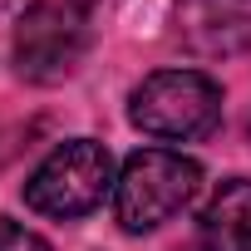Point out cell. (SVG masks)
<instances>
[{"instance_id":"6da1fadb","label":"cell","mask_w":251,"mask_h":251,"mask_svg":"<svg viewBox=\"0 0 251 251\" xmlns=\"http://www.w3.org/2000/svg\"><path fill=\"white\" fill-rule=\"evenodd\" d=\"M202 192V168L173 148H138L113 182V217L128 236L158 231Z\"/></svg>"},{"instance_id":"7a4b0ae2","label":"cell","mask_w":251,"mask_h":251,"mask_svg":"<svg viewBox=\"0 0 251 251\" xmlns=\"http://www.w3.org/2000/svg\"><path fill=\"white\" fill-rule=\"evenodd\" d=\"M128 118L148 138L197 143L222 123V84L202 69H158L128 94Z\"/></svg>"},{"instance_id":"3957f363","label":"cell","mask_w":251,"mask_h":251,"mask_svg":"<svg viewBox=\"0 0 251 251\" xmlns=\"http://www.w3.org/2000/svg\"><path fill=\"white\" fill-rule=\"evenodd\" d=\"M113 158L103 143L94 138H69L59 143L25 182V207L54 222H74L89 217L108 192H113Z\"/></svg>"},{"instance_id":"277c9868","label":"cell","mask_w":251,"mask_h":251,"mask_svg":"<svg viewBox=\"0 0 251 251\" xmlns=\"http://www.w3.org/2000/svg\"><path fill=\"white\" fill-rule=\"evenodd\" d=\"M89 54V25L79 5L35 0L15 25V69L30 84H59L69 79Z\"/></svg>"},{"instance_id":"5b68a950","label":"cell","mask_w":251,"mask_h":251,"mask_svg":"<svg viewBox=\"0 0 251 251\" xmlns=\"http://www.w3.org/2000/svg\"><path fill=\"white\" fill-rule=\"evenodd\" d=\"M177 40L197 59H226L251 50V0H182Z\"/></svg>"},{"instance_id":"8992f818","label":"cell","mask_w":251,"mask_h":251,"mask_svg":"<svg viewBox=\"0 0 251 251\" xmlns=\"http://www.w3.org/2000/svg\"><path fill=\"white\" fill-rule=\"evenodd\" d=\"M197 246L202 251H251V182L231 177L212 192L197 222Z\"/></svg>"},{"instance_id":"52a82bcc","label":"cell","mask_w":251,"mask_h":251,"mask_svg":"<svg viewBox=\"0 0 251 251\" xmlns=\"http://www.w3.org/2000/svg\"><path fill=\"white\" fill-rule=\"evenodd\" d=\"M0 251H50V241L35 236L30 226L10 222V217H0Z\"/></svg>"},{"instance_id":"ba28073f","label":"cell","mask_w":251,"mask_h":251,"mask_svg":"<svg viewBox=\"0 0 251 251\" xmlns=\"http://www.w3.org/2000/svg\"><path fill=\"white\" fill-rule=\"evenodd\" d=\"M0 5H5V0H0Z\"/></svg>"}]
</instances>
